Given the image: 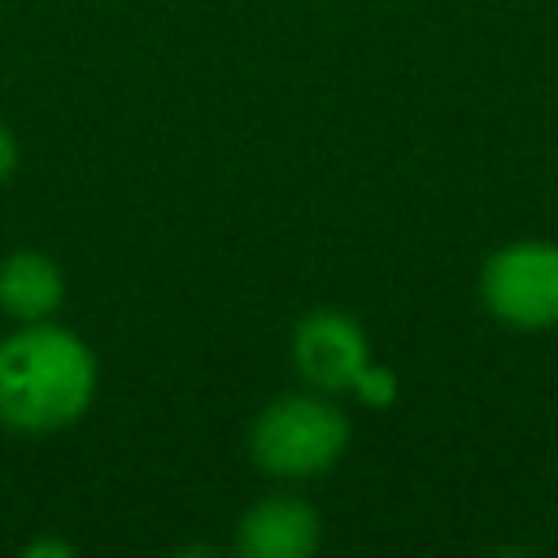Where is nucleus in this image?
Instances as JSON below:
<instances>
[{
	"instance_id": "nucleus-1",
	"label": "nucleus",
	"mask_w": 558,
	"mask_h": 558,
	"mask_svg": "<svg viewBox=\"0 0 558 558\" xmlns=\"http://www.w3.org/2000/svg\"><path fill=\"white\" fill-rule=\"evenodd\" d=\"M96 392L92 349L39 318L0 340V423L13 432H61L83 418Z\"/></svg>"
},
{
	"instance_id": "nucleus-2",
	"label": "nucleus",
	"mask_w": 558,
	"mask_h": 558,
	"mask_svg": "<svg viewBox=\"0 0 558 558\" xmlns=\"http://www.w3.org/2000/svg\"><path fill=\"white\" fill-rule=\"evenodd\" d=\"M349 445V418L323 397H279L248 432L253 462L279 480L327 471Z\"/></svg>"
},
{
	"instance_id": "nucleus-3",
	"label": "nucleus",
	"mask_w": 558,
	"mask_h": 558,
	"mask_svg": "<svg viewBox=\"0 0 558 558\" xmlns=\"http://www.w3.org/2000/svg\"><path fill=\"white\" fill-rule=\"evenodd\" d=\"M292 357L305 384L323 388V392H357L371 405H388L397 384L388 371H375L366 362V331L336 310H318L310 318H301L296 336H292Z\"/></svg>"
},
{
	"instance_id": "nucleus-4",
	"label": "nucleus",
	"mask_w": 558,
	"mask_h": 558,
	"mask_svg": "<svg viewBox=\"0 0 558 558\" xmlns=\"http://www.w3.org/2000/svg\"><path fill=\"white\" fill-rule=\"evenodd\" d=\"M484 305L497 323L519 331L558 327V244L519 240L497 248L480 275Z\"/></svg>"
},
{
	"instance_id": "nucleus-5",
	"label": "nucleus",
	"mask_w": 558,
	"mask_h": 558,
	"mask_svg": "<svg viewBox=\"0 0 558 558\" xmlns=\"http://www.w3.org/2000/svg\"><path fill=\"white\" fill-rule=\"evenodd\" d=\"M318 545V514L310 501L275 493L240 514L235 549L248 558H305Z\"/></svg>"
},
{
	"instance_id": "nucleus-6",
	"label": "nucleus",
	"mask_w": 558,
	"mask_h": 558,
	"mask_svg": "<svg viewBox=\"0 0 558 558\" xmlns=\"http://www.w3.org/2000/svg\"><path fill=\"white\" fill-rule=\"evenodd\" d=\"M65 296V279L57 270V262H48L44 253H9L0 262V310L17 323H39L48 318Z\"/></svg>"
},
{
	"instance_id": "nucleus-7",
	"label": "nucleus",
	"mask_w": 558,
	"mask_h": 558,
	"mask_svg": "<svg viewBox=\"0 0 558 558\" xmlns=\"http://www.w3.org/2000/svg\"><path fill=\"white\" fill-rule=\"evenodd\" d=\"M13 166H17V144H13V135L0 126V183L13 174Z\"/></svg>"
},
{
	"instance_id": "nucleus-8",
	"label": "nucleus",
	"mask_w": 558,
	"mask_h": 558,
	"mask_svg": "<svg viewBox=\"0 0 558 558\" xmlns=\"http://www.w3.org/2000/svg\"><path fill=\"white\" fill-rule=\"evenodd\" d=\"M31 554H70V545H31Z\"/></svg>"
}]
</instances>
